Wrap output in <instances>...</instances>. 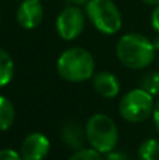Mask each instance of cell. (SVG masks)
I'll return each mask as SVG.
<instances>
[{"label": "cell", "instance_id": "obj_10", "mask_svg": "<svg viewBox=\"0 0 159 160\" xmlns=\"http://www.w3.org/2000/svg\"><path fill=\"white\" fill-rule=\"evenodd\" d=\"M95 90L104 98H113L120 93V82L113 73L110 72H99L93 75L92 79Z\"/></svg>", "mask_w": 159, "mask_h": 160}, {"label": "cell", "instance_id": "obj_4", "mask_svg": "<svg viewBox=\"0 0 159 160\" xmlns=\"http://www.w3.org/2000/svg\"><path fill=\"white\" fill-rule=\"evenodd\" d=\"M86 14L97 31L106 35L118 32L123 25V17L113 0H89Z\"/></svg>", "mask_w": 159, "mask_h": 160}, {"label": "cell", "instance_id": "obj_3", "mask_svg": "<svg viewBox=\"0 0 159 160\" xmlns=\"http://www.w3.org/2000/svg\"><path fill=\"white\" fill-rule=\"evenodd\" d=\"M86 139L90 148L101 155L111 152L118 143V129L115 122L106 114H95L85 125Z\"/></svg>", "mask_w": 159, "mask_h": 160}, {"label": "cell", "instance_id": "obj_2", "mask_svg": "<svg viewBox=\"0 0 159 160\" xmlns=\"http://www.w3.org/2000/svg\"><path fill=\"white\" fill-rule=\"evenodd\" d=\"M56 70L66 82H86L95 75V59L87 49L73 47L59 55L56 61Z\"/></svg>", "mask_w": 159, "mask_h": 160}, {"label": "cell", "instance_id": "obj_15", "mask_svg": "<svg viewBox=\"0 0 159 160\" xmlns=\"http://www.w3.org/2000/svg\"><path fill=\"white\" fill-rule=\"evenodd\" d=\"M68 160H104V158L93 148H82L79 150H75Z\"/></svg>", "mask_w": 159, "mask_h": 160}, {"label": "cell", "instance_id": "obj_7", "mask_svg": "<svg viewBox=\"0 0 159 160\" xmlns=\"http://www.w3.org/2000/svg\"><path fill=\"white\" fill-rule=\"evenodd\" d=\"M51 149L49 139L41 132H33L21 142L20 155L23 160H44Z\"/></svg>", "mask_w": 159, "mask_h": 160}, {"label": "cell", "instance_id": "obj_23", "mask_svg": "<svg viewBox=\"0 0 159 160\" xmlns=\"http://www.w3.org/2000/svg\"><path fill=\"white\" fill-rule=\"evenodd\" d=\"M158 63H159V56H158Z\"/></svg>", "mask_w": 159, "mask_h": 160}, {"label": "cell", "instance_id": "obj_12", "mask_svg": "<svg viewBox=\"0 0 159 160\" xmlns=\"http://www.w3.org/2000/svg\"><path fill=\"white\" fill-rule=\"evenodd\" d=\"M14 76V62L13 58L0 48V87H4L13 80Z\"/></svg>", "mask_w": 159, "mask_h": 160}, {"label": "cell", "instance_id": "obj_13", "mask_svg": "<svg viewBox=\"0 0 159 160\" xmlns=\"http://www.w3.org/2000/svg\"><path fill=\"white\" fill-rule=\"evenodd\" d=\"M141 160H158L159 159V142L154 138L145 139L138 148Z\"/></svg>", "mask_w": 159, "mask_h": 160}, {"label": "cell", "instance_id": "obj_14", "mask_svg": "<svg viewBox=\"0 0 159 160\" xmlns=\"http://www.w3.org/2000/svg\"><path fill=\"white\" fill-rule=\"evenodd\" d=\"M141 87L152 96L159 94V72H151L149 75L144 76L141 80Z\"/></svg>", "mask_w": 159, "mask_h": 160}, {"label": "cell", "instance_id": "obj_22", "mask_svg": "<svg viewBox=\"0 0 159 160\" xmlns=\"http://www.w3.org/2000/svg\"><path fill=\"white\" fill-rule=\"evenodd\" d=\"M41 2H48V0H41Z\"/></svg>", "mask_w": 159, "mask_h": 160}, {"label": "cell", "instance_id": "obj_20", "mask_svg": "<svg viewBox=\"0 0 159 160\" xmlns=\"http://www.w3.org/2000/svg\"><path fill=\"white\" fill-rule=\"evenodd\" d=\"M68 2L73 6H83V4H86L89 0H68Z\"/></svg>", "mask_w": 159, "mask_h": 160}, {"label": "cell", "instance_id": "obj_6", "mask_svg": "<svg viewBox=\"0 0 159 160\" xmlns=\"http://www.w3.org/2000/svg\"><path fill=\"white\" fill-rule=\"evenodd\" d=\"M85 28V14L79 6H68L59 13L56 18L58 35L65 41H73L82 34Z\"/></svg>", "mask_w": 159, "mask_h": 160}, {"label": "cell", "instance_id": "obj_5", "mask_svg": "<svg viewBox=\"0 0 159 160\" xmlns=\"http://www.w3.org/2000/svg\"><path fill=\"white\" fill-rule=\"evenodd\" d=\"M154 96L140 87L124 94L118 104V112L126 121L138 124L154 112Z\"/></svg>", "mask_w": 159, "mask_h": 160}, {"label": "cell", "instance_id": "obj_18", "mask_svg": "<svg viewBox=\"0 0 159 160\" xmlns=\"http://www.w3.org/2000/svg\"><path fill=\"white\" fill-rule=\"evenodd\" d=\"M151 24H152V28L159 34V6H155L154 11H152Z\"/></svg>", "mask_w": 159, "mask_h": 160}, {"label": "cell", "instance_id": "obj_16", "mask_svg": "<svg viewBox=\"0 0 159 160\" xmlns=\"http://www.w3.org/2000/svg\"><path fill=\"white\" fill-rule=\"evenodd\" d=\"M0 160H23V158L13 149H0Z\"/></svg>", "mask_w": 159, "mask_h": 160}, {"label": "cell", "instance_id": "obj_19", "mask_svg": "<svg viewBox=\"0 0 159 160\" xmlns=\"http://www.w3.org/2000/svg\"><path fill=\"white\" fill-rule=\"evenodd\" d=\"M152 117H154L155 127H156V129L159 131V98H158V101L155 102V105H154V112H152Z\"/></svg>", "mask_w": 159, "mask_h": 160}, {"label": "cell", "instance_id": "obj_1", "mask_svg": "<svg viewBox=\"0 0 159 160\" xmlns=\"http://www.w3.org/2000/svg\"><path fill=\"white\" fill-rule=\"evenodd\" d=\"M117 58L128 69H145L154 62L156 48L145 35L130 32L123 35L115 47Z\"/></svg>", "mask_w": 159, "mask_h": 160}, {"label": "cell", "instance_id": "obj_9", "mask_svg": "<svg viewBox=\"0 0 159 160\" xmlns=\"http://www.w3.org/2000/svg\"><path fill=\"white\" fill-rule=\"evenodd\" d=\"M61 139L65 146L72 150H79L85 146L86 139V131L79 122L66 121L61 128Z\"/></svg>", "mask_w": 159, "mask_h": 160}, {"label": "cell", "instance_id": "obj_17", "mask_svg": "<svg viewBox=\"0 0 159 160\" xmlns=\"http://www.w3.org/2000/svg\"><path fill=\"white\" fill-rule=\"evenodd\" d=\"M106 160H128V156L126 155L124 152H121V150H115L113 149L111 152L106 153Z\"/></svg>", "mask_w": 159, "mask_h": 160}, {"label": "cell", "instance_id": "obj_8", "mask_svg": "<svg viewBox=\"0 0 159 160\" xmlns=\"http://www.w3.org/2000/svg\"><path fill=\"white\" fill-rule=\"evenodd\" d=\"M17 22L24 30H34L44 18V7L41 0H21L17 8Z\"/></svg>", "mask_w": 159, "mask_h": 160}, {"label": "cell", "instance_id": "obj_11", "mask_svg": "<svg viewBox=\"0 0 159 160\" xmlns=\"http://www.w3.org/2000/svg\"><path fill=\"white\" fill-rule=\"evenodd\" d=\"M16 111L14 105L7 97L0 96V131H7L14 124Z\"/></svg>", "mask_w": 159, "mask_h": 160}, {"label": "cell", "instance_id": "obj_21", "mask_svg": "<svg viewBox=\"0 0 159 160\" xmlns=\"http://www.w3.org/2000/svg\"><path fill=\"white\" fill-rule=\"evenodd\" d=\"M142 2L149 6H159V0H142Z\"/></svg>", "mask_w": 159, "mask_h": 160}]
</instances>
